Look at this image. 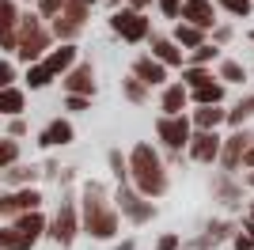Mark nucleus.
Masks as SVG:
<instances>
[{
  "instance_id": "obj_1",
  "label": "nucleus",
  "mask_w": 254,
  "mask_h": 250,
  "mask_svg": "<svg viewBox=\"0 0 254 250\" xmlns=\"http://www.w3.org/2000/svg\"><path fill=\"white\" fill-rule=\"evenodd\" d=\"M126 163H129V178H133V186H137L140 197H163V193H167V186H171L167 167H163V159H159V152L152 144L140 140Z\"/></svg>"
},
{
  "instance_id": "obj_2",
  "label": "nucleus",
  "mask_w": 254,
  "mask_h": 250,
  "mask_svg": "<svg viewBox=\"0 0 254 250\" xmlns=\"http://www.w3.org/2000/svg\"><path fill=\"white\" fill-rule=\"evenodd\" d=\"M80 231H87V235L99 239V243L118 235V212H114V205L106 201L103 182H87L84 186V220H80Z\"/></svg>"
},
{
  "instance_id": "obj_3",
  "label": "nucleus",
  "mask_w": 254,
  "mask_h": 250,
  "mask_svg": "<svg viewBox=\"0 0 254 250\" xmlns=\"http://www.w3.org/2000/svg\"><path fill=\"white\" fill-rule=\"evenodd\" d=\"M53 46V34L50 27H46L38 15H19V23H15V57H19L23 64H38L50 53Z\"/></svg>"
},
{
  "instance_id": "obj_4",
  "label": "nucleus",
  "mask_w": 254,
  "mask_h": 250,
  "mask_svg": "<svg viewBox=\"0 0 254 250\" xmlns=\"http://www.w3.org/2000/svg\"><path fill=\"white\" fill-rule=\"evenodd\" d=\"M87 15H91V8L87 4H76V0H64V8L57 11V19H53L50 34L53 38H61V46H68V42L76 38V34L87 27Z\"/></svg>"
},
{
  "instance_id": "obj_5",
  "label": "nucleus",
  "mask_w": 254,
  "mask_h": 250,
  "mask_svg": "<svg viewBox=\"0 0 254 250\" xmlns=\"http://www.w3.org/2000/svg\"><path fill=\"white\" fill-rule=\"evenodd\" d=\"M110 31H114L122 42L137 46V42H144L152 34V23H148V15H140V11L118 8V11H110Z\"/></svg>"
},
{
  "instance_id": "obj_6",
  "label": "nucleus",
  "mask_w": 254,
  "mask_h": 250,
  "mask_svg": "<svg viewBox=\"0 0 254 250\" xmlns=\"http://www.w3.org/2000/svg\"><path fill=\"white\" fill-rule=\"evenodd\" d=\"M46 231H50L53 243H61V247H72L76 235H80V212H76V201L64 197L61 208H57V216L46 224Z\"/></svg>"
},
{
  "instance_id": "obj_7",
  "label": "nucleus",
  "mask_w": 254,
  "mask_h": 250,
  "mask_svg": "<svg viewBox=\"0 0 254 250\" xmlns=\"http://www.w3.org/2000/svg\"><path fill=\"white\" fill-rule=\"evenodd\" d=\"M42 208V189H8V193H0V220H15L23 212H38Z\"/></svg>"
},
{
  "instance_id": "obj_8",
  "label": "nucleus",
  "mask_w": 254,
  "mask_h": 250,
  "mask_svg": "<svg viewBox=\"0 0 254 250\" xmlns=\"http://www.w3.org/2000/svg\"><path fill=\"white\" fill-rule=\"evenodd\" d=\"M114 212L129 216V224H148V220L156 216V205H152V201H144L137 189L118 186V193H114Z\"/></svg>"
},
{
  "instance_id": "obj_9",
  "label": "nucleus",
  "mask_w": 254,
  "mask_h": 250,
  "mask_svg": "<svg viewBox=\"0 0 254 250\" xmlns=\"http://www.w3.org/2000/svg\"><path fill=\"white\" fill-rule=\"evenodd\" d=\"M251 140H254V133H247V129H235L232 136H224V140H220V159H216V163L224 167V175H235V171L243 167Z\"/></svg>"
},
{
  "instance_id": "obj_10",
  "label": "nucleus",
  "mask_w": 254,
  "mask_h": 250,
  "mask_svg": "<svg viewBox=\"0 0 254 250\" xmlns=\"http://www.w3.org/2000/svg\"><path fill=\"white\" fill-rule=\"evenodd\" d=\"M190 133H193V125H190V118H186V114H179V118H159V122H156V136L163 140V148L175 152V156L190 144Z\"/></svg>"
},
{
  "instance_id": "obj_11",
  "label": "nucleus",
  "mask_w": 254,
  "mask_h": 250,
  "mask_svg": "<svg viewBox=\"0 0 254 250\" xmlns=\"http://www.w3.org/2000/svg\"><path fill=\"white\" fill-rule=\"evenodd\" d=\"M64 95H80V99H95V68L91 61H76L68 72L61 76Z\"/></svg>"
},
{
  "instance_id": "obj_12",
  "label": "nucleus",
  "mask_w": 254,
  "mask_h": 250,
  "mask_svg": "<svg viewBox=\"0 0 254 250\" xmlns=\"http://www.w3.org/2000/svg\"><path fill=\"white\" fill-rule=\"evenodd\" d=\"M179 19L197 27V31H212V27H216V4H212V0H182Z\"/></svg>"
},
{
  "instance_id": "obj_13",
  "label": "nucleus",
  "mask_w": 254,
  "mask_h": 250,
  "mask_svg": "<svg viewBox=\"0 0 254 250\" xmlns=\"http://www.w3.org/2000/svg\"><path fill=\"white\" fill-rule=\"evenodd\" d=\"M220 140H224L220 133H197V129H193L186 152H190L193 163H216V159H220Z\"/></svg>"
},
{
  "instance_id": "obj_14",
  "label": "nucleus",
  "mask_w": 254,
  "mask_h": 250,
  "mask_svg": "<svg viewBox=\"0 0 254 250\" xmlns=\"http://www.w3.org/2000/svg\"><path fill=\"white\" fill-rule=\"evenodd\" d=\"M148 42H152V53H148V57H152V61H159L163 68H182V64H186V53H182L179 46L167 38V34L152 31V34H148Z\"/></svg>"
},
{
  "instance_id": "obj_15",
  "label": "nucleus",
  "mask_w": 254,
  "mask_h": 250,
  "mask_svg": "<svg viewBox=\"0 0 254 250\" xmlns=\"http://www.w3.org/2000/svg\"><path fill=\"white\" fill-rule=\"evenodd\" d=\"M76 140V129L68 118H53V122L42 125V133H38V144L42 148H64V144H72Z\"/></svg>"
},
{
  "instance_id": "obj_16",
  "label": "nucleus",
  "mask_w": 254,
  "mask_h": 250,
  "mask_svg": "<svg viewBox=\"0 0 254 250\" xmlns=\"http://www.w3.org/2000/svg\"><path fill=\"white\" fill-rule=\"evenodd\" d=\"M76 61H80V50H76L72 42H68V46H57V50H50V53H46V57H42L38 64H42V68L53 76V80H57V76H64V72H68V68H72Z\"/></svg>"
},
{
  "instance_id": "obj_17",
  "label": "nucleus",
  "mask_w": 254,
  "mask_h": 250,
  "mask_svg": "<svg viewBox=\"0 0 254 250\" xmlns=\"http://www.w3.org/2000/svg\"><path fill=\"white\" fill-rule=\"evenodd\" d=\"M133 80L137 83H144V87H167V68H163V64L159 61H152L148 53H144V57H137V61H133Z\"/></svg>"
},
{
  "instance_id": "obj_18",
  "label": "nucleus",
  "mask_w": 254,
  "mask_h": 250,
  "mask_svg": "<svg viewBox=\"0 0 254 250\" xmlns=\"http://www.w3.org/2000/svg\"><path fill=\"white\" fill-rule=\"evenodd\" d=\"M186 106H190V95H186V87H182L179 80L167 83V87H163V95H159V110H163V118H179Z\"/></svg>"
},
{
  "instance_id": "obj_19",
  "label": "nucleus",
  "mask_w": 254,
  "mask_h": 250,
  "mask_svg": "<svg viewBox=\"0 0 254 250\" xmlns=\"http://www.w3.org/2000/svg\"><path fill=\"white\" fill-rule=\"evenodd\" d=\"M46 224H50V220L42 216V208H38V212H23V216L11 220V228L19 231L27 243H38V239H42V235H46Z\"/></svg>"
},
{
  "instance_id": "obj_20",
  "label": "nucleus",
  "mask_w": 254,
  "mask_h": 250,
  "mask_svg": "<svg viewBox=\"0 0 254 250\" xmlns=\"http://www.w3.org/2000/svg\"><path fill=\"white\" fill-rule=\"evenodd\" d=\"M224 118H228V110H220V106H197L190 125L197 133H216V125H224Z\"/></svg>"
},
{
  "instance_id": "obj_21",
  "label": "nucleus",
  "mask_w": 254,
  "mask_h": 250,
  "mask_svg": "<svg viewBox=\"0 0 254 250\" xmlns=\"http://www.w3.org/2000/svg\"><path fill=\"white\" fill-rule=\"evenodd\" d=\"M23 110H27L23 87H4L0 91V118H23Z\"/></svg>"
},
{
  "instance_id": "obj_22",
  "label": "nucleus",
  "mask_w": 254,
  "mask_h": 250,
  "mask_svg": "<svg viewBox=\"0 0 254 250\" xmlns=\"http://www.w3.org/2000/svg\"><path fill=\"white\" fill-rule=\"evenodd\" d=\"M171 42L179 46V50H197V46H205V31H197V27H190V23H175V31H171Z\"/></svg>"
},
{
  "instance_id": "obj_23",
  "label": "nucleus",
  "mask_w": 254,
  "mask_h": 250,
  "mask_svg": "<svg viewBox=\"0 0 254 250\" xmlns=\"http://www.w3.org/2000/svg\"><path fill=\"white\" fill-rule=\"evenodd\" d=\"M186 95H190V103H197V106H220L224 103V83L209 80V83H201V87H193V91H186Z\"/></svg>"
},
{
  "instance_id": "obj_24",
  "label": "nucleus",
  "mask_w": 254,
  "mask_h": 250,
  "mask_svg": "<svg viewBox=\"0 0 254 250\" xmlns=\"http://www.w3.org/2000/svg\"><path fill=\"white\" fill-rule=\"evenodd\" d=\"M212 193H216V197H220L224 205H235V201L243 197V189L235 186V175H224V171H220L216 178H212Z\"/></svg>"
},
{
  "instance_id": "obj_25",
  "label": "nucleus",
  "mask_w": 254,
  "mask_h": 250,
  "mask_svg": "<svg viewBox=\"0 0 254 250\" xmlns=\"http://www.w3.org/2000/svg\"><path fill=\"white\" fill-rule=\"evenodd\" d=\"M251 118H254V91L243 95V99H239V103L228 110V118H224V122L232 125V129H243V122H251Z\"/></svg>"
},
{
  "instance_id": "obj_26",
  "label": "nucleus",
  "mask_w": 254,
  "mask_h": 250,
  "mask_svg": "<svg viewBox=\"0 0 254 250\" xmlns=\"http://www.w3.org/2000/svg\"><path fill=\"white\" fill-rule=\"evenodd\" d=\"M0 178L8 182V186H15V189H27L38 178V171L34 167H23V163H15V167H8V171H0Z\"/></svg>"
},
{
  "instance_id": "obj_27",
  "label": "nucleus",
  "mask_w": 254,
  "mask_h": 250,
  "mask_svg": "<svg viewBox=\"0 0 254 250\" xmlns=\"http://www.w3.org/2000/svg\"><path fill=\"white\" fill-rule=\"evenodd\" d=\"M216 46H212V42H205V46H197V50H190L186 53V68H205V64L209 61H216Z\"/></svg>"
},
{
  "instance_id": "obj_28",
  "label": "nucleus",
  "mask_w": 254,
  "mask_h": 250,
  "mask_svg": "<svg viewBox=\"0 0 254 250\" xmlns=\"http://www.w3.org/2000/svg\"><path fill=\"white\" fill-rule=\"evenodd\" d=\"M34 243H27L11 224H0V250H31Z\"/></svg>"
},
{
  "instance_id": "obj_29",
  "label": "nucleus",
  "mask_w": 254,
  "mask_h": 250,
  "mask_svg": "<svg viewBox=\"0 0 254 250\" xmlns=\"http://www.w3.org/2000/svg\"><path fill=\"white\" fill-rule=\"evenodd\" d=\"M216 80H220V83H247V68L239 61H220Z\"/></svg>"
},
{
  "instance_id": "obj_30",
  "label": "nucleus",
  "mask_w": 254,
  "mask_h": 250,
  "mask_svg": "<svg viewBox=\"0 0 254 250\" xmlns=\"http://www.w3.org/2000/svg\"><path fill=\"white\" fill-rule=\"evenodd\" d=\"M122 95H126L129 103H137V106H144V103L152 99V91L144 87V83H137L133 76H126V80H122Z\"/></svg>"
},
{
  "instance_id": "obj_31",
  "label": "nucleus",
  "mask_w": 254,
  "mask_h": 250,
  "mask_svg": "<svg viewBox=\"0 0 254 250\" xmlns=\"http://www.w3.org/2000/svg\"><path fill=\"white\" fill-rule=\"evenodd\" d=\"M23 83H27L31 91H42V87H50V83H53V76L46 72L42 64H27V76H23Z\"/></svg>"
},
{
  "instance_id": "obj_32",
  "label": "nucleus",
  "mask_w": 254,
  "mask_h": 250,
  "mask_svg": "<svg viewBox=\"0 0 254 250\" xmlns=\"http://www.w3.org/2000/svg\"><path fill=\"white\" fill-rule=\"evenodd\" d=\"M15 23H19V11H15V0H0V38L8 31H15Z\"/></svg>"
},
{
  "instance_id": "obj_33",
  "label": "nucleus",
  "mask_w": 254,
  "mask_h": 250,
  "mask_svg": "<svg viewBox=\"0 0 254 250\" xmlns=\"http://www.w3.org/2000/svg\"><path fill=\"white\" fill-rule=\"evenodd\" d=\"M19 163V140H8V136H0V171H8V167Z\"/></svg>"
},
{
  "instance_id": "obj_34",
  "label": "nucleus",
  "mask_w": 254,
  "mask_h": 250,
  "mask_svg": "<svg viewBox=\"0 0 254 250\" xmlns=\"http://www.w3.org/2000/svg\"><path fill=\"white\" fill-rule=\"evenodd\" d=\"M106 159H110V171H114V178L126 186V182H129V163H126V156H122L118 148H110V156H106Z\"/></svg>"
},
{
  "instance_id": "obj_35",
  "label": "nucleus",
  "mask_w": 254,
  "mask_h": 250,
  "mask_svg": "<svg viewBox=\"0 0 254 250\" xmlns=\"http://www.w3.org/2000/svg\"><path fill=\"white\" fill-rule=\"evenodd\" d=\"M212 4H220L224 11H232L235 19H247V15H251V8H254V0H212Z\"/></svg>"
},
{
  "instance_id": "obj_36",
  "label": "nucleus",
  "mask_w": 254,
  "mask_h": 250,
  "mask_svg": "<svg viewBox=\"0 0 254 250\" xmlns=\"http://www.w3.org/2000/svg\"><path fill=\"white\" fill-rule=\"evenodd\" d=\"M64 8V0H38V19H57V11Z\"/></svg>"
},
{
  "instance_id": "obj_37",
  "label": "nucleus",
  "mask_w": 254,
  "mask_h": 250,
  "mask_svg": "<svg viewBox=\"0 0 254 250\" xmlns=\"http://www.w3.org/2000/svg\"><path fill=\"white\" fill-rule=\"evenodd\" d=\"M4 87H15V64H11L8 57L0 61V91H4Z\"/></svg>"
},
{
  "instance_id": "obj_38",
  "label": "nucleus",
  "mask_w": 254,
  "mask_h": 250,
  "mask_svg": "<svg viewBox=\"0 0 254 250\" xmlns=\"http://www.w3.org/2000/svg\"><path fill=\"white\" fill-rule=\"evenodd\" d=\"M232 23H216V27H212V46H224V42H232Z\"/></svg>"
},
{
  "instance_id": "obj_39",
  "label": "nucleus",
  "mask_w": 254,
  "mask_h": 250,
  "mask_svg": "<svg viewBox=\"0 0 254 250\" xmlns=\"http://www.w3.org/2000/svg\"><path fill=\"white\" fill-rule=\"evenodd\" d=\"M91 99H80V95H64V110H72V114H84Z\"/></svg>"
},
{
  "instance_id": "obj_40",
  "label": "nucleus",
  "mask_w": 254,
  "mask_h": 250,
  "mask_svg": "<svg viewBox=\"0 0 254 250\" xmlns=\"http://www.w3.org/2000/svg\"><path fill=\"white\" fill-rule=\"evenodd\" d=\"M159 11L167 15V19H179V11H182V0H156Z\"/></svg>"
},
{
  "instance_id": "obj_41",
  "label": "nucleus",
  "mask_w": 254,
  "mask_h": 250,
  "mask_svg": "<svg viewBox=\"0 0 254 250\" xmlns=\"http://www.w3.org/2000/svg\"><path fill=\"white\" fill-rule=\"evenodd\" d=\"M182 247V235H159L156 250H179Z\"/></svg>"
},
{
  "instance_id": "obj_42",
  "label": "nucleus",
  "mask_w": 254,
  "mask_h": 250,
  "mask_svg": "<svg viewBox=\"0 0 254 250\" xmlns=\"http://www.w3.org/2000/svg\"><path fill=\"white\" fill-rule=\"evenodd\" d=\"M27 133V122L23 118H11V125H8V140H15V136H23Z\"/></svg>"
},
{
  "instance_id": "obj_43",
  "label": "nucleus",
  "mask_w": 254,
  "mask_h": 250,
  "mask_svg": "<svg viewBox=\"0 0 254 250\" xmlns=\"http://www.w3.org/2000/svg\"><path fill=\"white\" fill-rule=\"evenodd\" d=\"M232 247L235 250H254V243L247 239V235H232Z\"/></svg>"
},
{
  "instance_id": "obj_44",
  "label": "nucleus",
  "mask_w": 254,
  "mask_h": 250,
  "mask_svg": "<svg viewBox=\"0 0 254 250\" xmlns=\"http://www.w3.org/2000/svg\"><path fill=\"white\" fill-rule=\"evenodd\" d=\"M126 4H129V11H140V15H144V8H148L152 0H126Z\"/></svg>"
},
{
  "instance_id": "obj_45",
  "label": "nucleus",
  "mask_w": 254,
  "mask_h": 250,
  "mask_svg": "<svg viewBox=\"0 0 254 250\" xmlns=\"http://www.w3.org/2000/svg\"><path fill=\"white\" fill-rule=\"evenodd\" d=\"M114 250H137V243H133V239H122V243H118Z\"/></svg>"
},
{
  "instance_id": "obj_46",
  "label": "nucleus",
  "mask_w": 254,
  "mask_h": 250,
  "mask_svg": "<svg viewBox=\"0 0 254 250\" xmlns=\"http://www.w3.org/2000/svg\"><path fill=\"white\" fill-rule=\"evenodd\" d=\"M243 167H254V140H251V148H247V159H243Z\"/></svg>"
},
{
  "instance_id": "obj_47",
  "label": "nucleus",
  "mask_w": 254,
  "mask_h": 250,
  "mask_svg": "<svg viewBox=\"0 0 254 250\" xmlns=\"http://www.w3.org/2000/svg\"><path fill=\"white\" fill-rule=\"evenodd\" d=\"M243 231H247V239L254 243V224H251V220H243Z\"/></svg>"
},
{
  "instance_id": "obj_48",
  "label": "nucleus",
  "mask_w": 254,
  "mask_h": 250,
  "mask_svg": "<svg viewBox=\"0 0 254 250\" xmlns=\"http://www.w3.org/2000/svg\"><path fill=\"white\" fill-rule=\"evenodd\" d=\"M106 4H110V11H118V4H126V0H106Z\"/></svg>"
},
{
  "instance_id": "obj_49",
  "label": "nucleus",
  "mask_w": 254,
  "mask_h": 250,
  "mask_svg": "<svg viewBox=\"0 0 254 250\" xmlns=\"http://www.w3.org/2000/svg\"><path fill=\"white\" fill-rule=\"evenodd\" d=\"M247 220H251V224H254V201H251V212H247Z\"/></svg>"
},
{
  "instance_id": "obj_50",
  "label": "nucleus",
  "mask_w": 254,
  "mask_h": 250,
  "mask_svg": "<svg viewBox=\"0 0 254 250\" xmlns=\"http://www.w3.org/2000/svg\"><path fill=\"white\" fill-rule=\"evenodd\" d=\"M247 186H254V171H251V175H247Z\"/></svg>"
},
{
  "instance_id": "obj_51",
  "label": "nucleus",
  "mask_w": 254,
  "mask_h": 250,
  "mask_svg": "<svg viewBox=\"0 0 254 250\" xmlns=\"http://www.w3.org/2000/svg\"><path fill=\"white\" fill-rule=\"evenodd\" d=\"M76 4H87V8H91V4H95V0H76Z\"/></svg>"
},
{
  "instance_id": "obj_52",
  "label": "nucleus",
  "mask_w": 254,
  "mask_h": 250,
  "mask_svg": "<svg viewBox=\"0 0 254 250\" xmlns=\"http://www.w3.org/2000/svg\"><path fill=\"white\" fill-rule=\"evenodd\" d=\"M247 42H251V46H254V31H251V34H247Z\"/></svg>"
}]
</instances>
